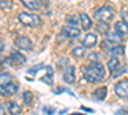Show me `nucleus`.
Wrapping results in <instances>:
<instances>
[{
    "mask_svg": "<svg viewBox=\"0 0 128 115\" xmlns=\"http://www.w3.org/2000/svg\"><path fill=\"white\" fill-rule=\"evenodd\" d=\"M83 77L90 83H98L105 78V69L104 65L99 61L91 63L86 68H83Z\"/></svg>",
    "mask_w": 128,
    "mask_h": 115,
    "instance_id": "nucleus-1",
    "label": "nucleus"
},
{
    "mask_svg": "<svg viewBox=\"0 0 128 115\" xmlns=\"http://www.w3.org/2000/svg\"><path fill=\"white\" fill-rule=\"evenodd\" d=\"M18 20L23 26H27V27H36V26L41 24L40 17L36 14H31V13H19Z\"/></svg>",
    "mask_w": 128,
    "mask_h": 115,
    "instance_id": "nucleus-2",
    "label": "nucleus"
},
{
    "mask_svg": "<svg viewBox=\"0 0 128 115\" xmlns=\"http://www.w3.org/2000/svg\"><path fill=\"white\" fill-rule=\"evenodd\" d=\"M115 15V12H114V9L110 8V6H102L100 9L96 10V13H95V19H98L99 22H110V20H113Z\"/></svg>",
    "mask_w": 128,
    "mask_h": 115,
    "instance_id": "nucleus-3",
    "label": "nucleus"
},
{
    "mask_svg": "<svg viewBox=\"0 0 128 115\" xmlns=\"http://www.w3.org/2000/svg\"><path fill=\"white\" fill-rule=\"evenodd\" d=\"M115 93L116 96L123 99V100H127L128 99V79H123V81H119L118 83L115 85Z\"/></svg>",
    "mask_w": 128,
    "mask_h": 115,
    "instance_id": "nucleus-4",
    "label": "nucleus"
},
{
    "mask_svg": "<svg viewBox=\"0 0 128 115\" xmlns=\"http://www.w3.org/2000/svg\"><path fill=\"white\" fill-rule=\"evenodd\" d=\"M14 42H16V46L20 50H31L32 49V41L27 36H18Z\"/></svg>",
    "mask_w": 128,
    "mask_h": 115,
    "instance_id": "nucleus-5",
    "label": "nucleus"
},
{
    "mask_svg": "<svg viewBox=\"0 0 128 115\" xmlns=\"http://www.w3.org/2000/svg\"><path fill=\"white\" fill-rule=\"evenodd\" d=\"M62 32L67 38H70V40L77 38L81 35V31L78 28H76V27H72V26H64L62 28Z\"/></svg>",
    "mask_w": 128,
    "mask_h": 115,
    "instance_id": "nucleus-6",
    "label": "nucleus"
},
{
    "mask_svg": "<svg viewBox=\"0 0 128 115\" xmlns=\"http://www.w3.org/2000/svg\"><path fill=\"white\" fill-rule=\"evenodd\" d=\"M17 92V86L13 83H6V85H0V96H12Z\"/></svg>",
    "mask_w": 128,
    "mask_h": 115,
    "instance_id": "nucleus-7",
    "label": "nucleus"
},
{
    "mask_svg": "<svg viewBox=\"0 0 128 115\" xmlns=\"http://www.w3.org/2000/svg\"><path fill=\"white\" fill-rule=\"evenodd\" d=\"M63 79H64V82H66V83H69V85H72V83L76 81V72H74V68L72 65H68L67 69L64 70Z\"/></svg>",
    "mask_w": 128,
    "mask_h": 115,
    "instance_id": "nucleus-8",
    "label": "nucleus"
},
{
    "mask_svg": "<svg viewBox=\"0 0 128 115\" xmlns=\"http://www.w3.org/2000/svg\"><path fill=\"white\" fill-rule=\"evenodd\" d=\"M96 42H98V37H96V35L94 33H87L86 36H84L83 41H82V46L84 49H91L96 45Z\"/></svg>",
    "mask_w": 128,
    "mask_h": 115,
    "instance_id": "nucleus-9",
    "label": "nucleus"
},
{
    "mask_svg": "<svg viewBox=\"0 0 128 115\" xmlns=\"http://www.w3.org/2000/svg\"><path fill=\"white\" fill-rule=\"evenodd\" d=\"M115 32L118 33L120 37L128 35V23L127 22H118V23H115Z\"/></svg>",
    "mask_w": 128,
    "mask_h": 115,
    "instance_id": "nucleus-10",
    "label": "nucleus"
},
{
    "mask_svg": "<svg viewBox=\"0 0 128 115\" xmlns=\"http://www.w3.org/2000/svg\"><path fill=\"white\" fill-rule=\"evenodd\" d=\"M20 1H22V4H23L27 9L32 10V12L40 10V8H41V5H40V3H38V0H20Z\"/></svg>",
    "mask_w": 128,
    "mask_h": 115,
    "instance_id": "nucleus-11",
    "label": "nucleus"
},
{
    "mask_svg": "<svg viewBox=\"0 0 128 115\" xmlns=\"http://www.w3.org/2000/svg\"><path fill=\"white\" fill-rule=\"evenodd\" d=\"M80 24L82 26V29H90L91 28V26H92V22H91V19H90V17L87 15V14H84V13H82V14H80Z\"/></svg>",
    "mask_w": 128,
    "mask_h": 115,
    "instance_id": "nucleus-12",
    "label": "nucleus"
},
{
    "mask_svg": "<svg viewBox=\"0 0 128 115\" xmlns=\"http://www.w3.org/2000/svg\"><path fill=\"white\" fill-rule=\"evenodd\" d=\"M123 54H124V47L120 45L113 46L108 50V55H110L112 58H118V56H122Z\"/></svg>",
    "mask_w": 128,
    "mask_h": 115,
    "instance_id": "nucleus-13",
    "label": "nucleus"
},
{
    "mask_svg": "<svg viewBox=\"0 0 128 115\" xmlns=\"http://www.w3.org/2000/svg\"><path fill=\"white\" fill-rule=\"evenodd\" d=\"M10 61H12L14 65H20V64H23V63H26V58L20 53H16L14 51V53H12V55H10Z\"/></svg>",
    "mask_w": 128,
    "mask_h": 115,
    "instance_id": "nucleus-14",
    "label": "nucleus"
},
{
    "mask_svg": "<svg viewBox=\"0 0 128 115\" xmlns=\"http://www.w3.org/2000/svg\"><path fill=\"white\" fill-rule=\"evenodd\" d=\"M119 68H120V63H119L118 58H113L108 61V69H109V72L112 73V74H114Z\"/></svg>",
    "mask_w": 128,
    "mask_h": 115,
    "instance_id": "nucleus-15",
    "label": "nucleus"
},
{
    "mask_svg": "<svg viewBox=\"0 0 128 115\" xmlns=\"http://www.w3.org/2000/svg\"><path fill=\"white\" fill-rule=\"evenodd\" d=\"M106 92H108L106 87H99L92 92V97L95 100H104L106 97Z\"/></svg>",
    "mask_w": 128,
    "mask_h": 115,
    "instance_id": "nucleus-16",
    "label": "nucleus"
},
{
    "mask_svg": "<svg viewBox=\"0 0 128 115\" xmlns=\"http://www.w3.org/2000/svg\"><path fill=\"white\" fill-rule=\"evenodd\" d=\"M6 105H8V111L10 115H18L22 111V109H20V106L17 102H8Z\"/></svg>",
    "mask_w": 128,
    "mask_h": 115,
    "instance_id": "nucleus-17",
    "label": "nucleus"
},
{
    "mask_svg": "<svg viewBox=\"0 0 128 115\" xmlns=\"http://www.w3.org/2000/svg\"><path fill=\"white\" fill-rule=\"evenodd\" d=\"M109 24L106 23V22H99L98 24H96V31H98L99 33H101V35H106L109 32Z\"/></svg>",
    "mask_w": 128,
    "mask_h": 115,
    "instance_id": "nucleus-18",
    "label": "nucleus"
},
{
    "mask_svg": "<svg viewBox=\"0 0 128 115\" xmlns=\"http://www.w3.org/2000/svg\"><path fill=\"white\" fill-rule=\"evenodd\" d=\"M13 76L8 74V73H2L0 74V85H6V83H12L13 82Z\"/></svg>",
    "mask_w": 128,
    "mask_h": 115,
    "instance_id": "nucleus-19",
    "label": "nucleus"
},
{
    "mask_svg": "<svg viewBox=\"0 0 128 115\" xmlns=\"http://www.w3.org/2000/svg\"><path fill=\"white\" fill-rule=\"evenodd\" d=\"M72 55L74 58H83L84 56V47L83 46H78V47H74L72 50Z\"/></svg>",
    "mask_w": 128,
    "mask_h": 115,
    "instance_id": "nucleus-20",
    "label": "nucleus"
},
{
    "mask_svg": "<svg viewBox=\"0 0 128 115\" xmlns=\"http://www.w3.org/2000/svg\"><path fill=\"white\" fill-rule=\"evenodd\" d=\"M23 102L26 104L27 106H31L32 102H34V96H32V93L30 91H26L23 93Z\"/></svg>",
    "mask_w": 128,
    "mask_h": 115,
    "instance_id": "nucleus-21",
    "label": "nucleus"
},
{
    "mask_svg": "<svg viewBox=\"0 0 128 115\" xmlns=\"http://www.w3.org/2000/svg\"><path fill=\"white\" fill-rule=\"evenodd\" d=\"M67 24L72 26V27H76L77 24H80V18L76 15H69L67 17Z\"/></svg>",
    "mask_w": 128,
    "mask_h": 115,
    "instance_id": "nucleus-22",
    "label": "nucleus"
},
{
    "mask_svg": "<svg viewBox=\"0 0 128 115\" xmlns=\"http://www.w3.org/2000/svg\"><path fill=\"white\" fill-rule=\"evenodd\" d=\"M88 60H90V61H92V63H95V61H99V60H100V58H99V54H96V53H94V54H90V56H88Z\"/></svg>",
    "mask_w": 128,
    "mask_h": 115,
    "instance_id": "nucleus-23",
    "label": "nucleus"
},
{
    "mask_svg": "<svg viewBox=\"0 0 128 115\" xmlns=\"http://www.w3.org/2000/svg\"><path fill=\"white\" fill-rule=\"evenodd\" d=\"M0 115H5V111H4V108L0 105Z\"/></svg>",
    "mask_w": 128,
    "mask_h": 115,
    "instance_id": "nucleus-24",
    "label": "nucleus"
},
{
    "mask_svg": "<svg viewBox=\"0 0 128 115\" xmlns=\"http://www.w3.org/2000/svg\"><path fill=\"white\" fill-rule=\"evenodd\" d=\"M4 49V42H3V40H0V51H3Z\"/></svg>",
    "mask_w": 128,
    "mask_h": 115,
    "instance_id": "nucleus-25",
    "label": "nucleus"
}]
</instances>
